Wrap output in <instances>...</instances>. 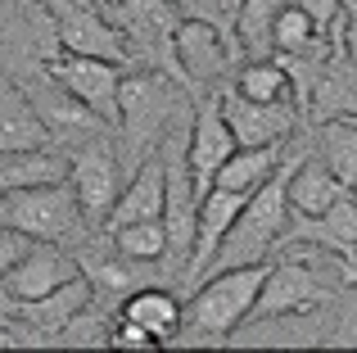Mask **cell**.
<instances>
[{"instance_id":"obj_1","label":"cell","mask_w":357,"mask_h":353,"mask_svg":"<svg viewBox=\"0 0 357 353\" xmlns=\"http://www.w3.org/2000/svg\"><path fill=\"white\" fill-rule=\"evenodd\" d=\"M267 258L262 263L227 267V272L204 276L190 290V308H185L176 336L167 340V349H199V345H227V336L253 313V299L262 290L267 276Z\"/></svg>"},{"instance_id":"obj_2","label":"cell","mask_w":357,"mask_h":353,"mask_svg":"<svg viewBox=\"0 0 357 353\" xmlns=\"http://www.w3.org/2000/svg\"><path fill=\"white\" fill-rule=\"evenodd\" d=\"M289 154L280 159V168L267 176V181L258 186V190L244 200V209L236 213V222H231V231L222 236L218 254H213V263L204 267V276L213 272H227V267H244V263H262V258L276 249L280 231H285V218H289V195H285V176H289ZM199 276V281H204Z\"/></svg>"},{"instance_id":"obj_3","label":"cell","mask_w":357,"mask_h":353,"mask_svg":"<svg viewBox=\"0 0 357 353\" xmlns=\"http://www.w3.org/2000/svg\"><path fill=\"white\" fill-rule=\"evenodd\" d=\"M0 227L23 231L27 240H54V245H86L91 236V222L73 195L68 176L0 190Z\"/></svg>"},{"instance_id":"obj_4","label":"cell","mask_w":357,"mask_h":353,"mask_svg":"<svg viewBox=\"0 0 357 353\" xmlns=\"http://www.w3.org/2000/svg\"><path fill=\"white\" fill-rule=\"evenodd\" d=\"M181 100L167 73L140 68V73H122L118 82V127H122V145L136 154V163L149 150H158V141L167 136V127L181 118Z\"/></svg>"},{"instance_id":"obj_5","label":"cell","mask_w":357,"mask_h":353,"mask_svg":"<svg viewBox=\"0 0 357 353\" xmlns=\"http://www.w3.org/2000/svg\"><path fill=\"white\" fill-rule=\"evenodd\" d=\"M109 14V23L122 32L127 45V63H149L154 73H167L172 82H181V63H176V14L172 0H100Z\"/></svg>"},{"instance_id":"obj_6","label":"cell","mask_w":357,"mask_h":353,"mask_svg":"<svg viewBox=\"0 0 357 353\" xmlns=\"http://www.w3.org/2000/svg\"><path fill=\"white\" fill-rule=\"evenodd\" d=\"M285 249H294V254L267 267L262 290H258V299H253V313L244 322L285 317V313H312V308H321V303L340 299V290L321 285V276H317V267H312V258L326 254V249H312V245H285Z\"/></svg>"},{"instance_id":"obj_7","label":"cell","mask_w":357,"mask_h":353,"mask_svg":"<svg viewBox=\"0 0 357 353\" xmlns=\"http://www.w3.org/2000/svg\"><path fill=\"white\" fill-rule=\"evenodd\" d=\"M41 5H45V23L54 32V45L63 54H96V59L127 63L122 32L109 23L100 0H41Z\"/></svg>"},{"instance_id":"obj_8","label":"cell","mask_w":357,"mask_h":353,"mask_svg":"<svg viewBox=\"0 0 357 353\" xmlns=\"http://www.w3.org/2000/svg\"><path fill=\"white\" fill-rule=\"evenodd\" d=\"M45 73L54 82L73 91L91 114L105 127H118V82H122V63L114 59H96V54H63L54 50L50 59H41Z\"/></svg>"},{"instance_id":"obj_9","label":"cell","mask_w":357,"mask_h":353,"mask_svg":"<svg viewBox=\"0 0 357 353\" xmlns=\"http://www.w3.org/2000/svg\"><path fill=\"white\" fill-rule=\"evenodd\" d=\"M285 245H312V249H326L331 258L357 263V200H353V190L344 200H335L326 213H317V218L289 209L276 249H285Z\"/></svg>"},{"instance_id":"obj_10","label":"cell","mask_w":357,"mask_h":353,"mask_svg":"<svg viewBox=\"0 0 357 353\" xmlns=\"http://www.w3.org/2000/svg\"><path fill=\"white\" fill-rule=\"evenodd\" d=\"M68 186H73V195H77L86 222H105V213L114 209V200L122 190L118 150L109 141L77 145V154H68Z\"/></svg>"},{"instance_id":"obj_11","label":"cell","mask_w":357,"mask_h":353,"mask_svg":"<svg viewBox=\"0 0 357 353\" xmlns=\"http://www.w3.org/2000/svg\"><path fill=\"white\" fill-rule=\"evenodd\" d=\"M218 105H222V118H227L236 145H271V141H289L303 118H298L294 100H276V105H262V100H249L240 96L236 87H222L218 91Z\"/></svg>"},{"instance_id":"obj_12","label":"cell","mask_w":357,"mask_h":353,"mask_svg":"<svg viewBox=\"0 0 357 353\" xmlns=\"http://www.w3.org/2000/svg\"><path fill=\"white\" fill-rule=\"evenodd\" d=\"M236 150V136H231L227 118H222L218 96H204L199 105L190 109V132H185V163H190L195 176V195H208L213 190V176H218L222 159Z\"/></svg>"},{"instance_id":"obj_13","label":"cell","mask_w":357,"mask_h":353,"mask_svg":"<svg viewBox=\"0 0 357 353\" xmlns=\"http://www.w3.org/2000/svg\"><path fill=\"white\" fill-rule=\"evenodd\" d=\"M172 45H176V63H181V82H195V87L227 77L231 68L244 63L231 36H222L218 27H208V23H195V18H181V23H176Z\"/></svg>"},{"instance_id":"obj_14","label":"cell","mask_w":357,"mask_h":353,"mask_svg":"<svg viewBox=\"0 0 357 353\" xmlns=\"http://www.w3.org/2000/svg\"><path fill=\"white\" fill-rule=\"evenodd\" d=\"M18 87L27 91V100H32L36 118L45 123L50 141H54V136H96L100 127H105L68 87H63V82H54L50 73H45V63H36V68L18 82Z\"/></svg>"},{"instance_id":"obj_15","label":"cell","mask_w":357,"mask_h":353,"mask_svg":"<svg viewBox=\"0 0 357 353\" xmlns=\"http://www.w3.org/2000/svg\"><path fill=\"white\" fill-rule=\"evenodd\" d=\"M82 267H77V254L68 245H54V240H32L27 254L0 276V290L14 294V299H36V294H50L59 290L63 281H73Z\"/></svg>"},{"instance_id":"obj_16","label":"cell","mask_w":357,"mask_h":353,"mask_svg":"<svg viewBox=\"0 0 357 353\" xmlns=\"http://www.w3.org/2000/svg\"><path fill=\"white\" fill-rule=\"evenodd\" d=\"M331 32H335V41L312 77V91H307V118H317V123H326V118H357V68L340 45V18L331 23Z\"/></svg>"},{"instance_id":"obj_17","label":"cell","mask_w":357,"mask_h":353,"mask_svg":"<svg viewBox=\"0 0 357 353\" xmlns=\"http://www.w3.org/2000/svg\"><path fill=\"white\" fill-rule=\"evenodd\" d=\"M154 218H163V154L149 150L136 163L131 181L118 190L114 209L105 213V231L127 227V222H154Z\"/></svg>"},{"instance_id":"obj_18","label":"cell","mask_w":357,"mask_h":353,"mask_svg":"<svg viewBox=\"0 0 357 353\" xmlns=\"http://www.w3.org/2000/svg\"><path fill=\"white\" fill-rule=\"evenodd\" d=\"M41 145H50V132H45V123L36 118L27 91L18 87L14 77L0 73V154L41 150Z\"/></svg>"},{"instance_id":"obj_19","label":"cell","mask_w":357,"mask_h":353,"mask_svg":"<svg viewBox=\"0 0 357 353\" xmlns=\"http://www.w3.org/2000/svg\"><path fill=\"white\" fill-rule=\"evenodd\" d=\"M285 195H289V209H294V213H307V218H317V213H326L335 200H344V195H349V186H344L340 176H335L312 150H307L298 163H289Z\"/></svg>"},{"instance_id":"obj_20","label":"cell","mask_w":357,"mask_h":353,"mask_svg":"<svg viewBox=\"0 0 357 353\" xmlns=\"http://www.w3.org/2000/svg\"><path fill=\"white\" fill-rule=\"evenodd\" d=\"M118 317L145 326L149 336H154V345H167V340L176 336V326H181V317H185V303H181V294L167 290V285H136V290L122 299Z\"/></svg>"},{"instance_id":"obj_21","label":"cell","mask_w":357,"mask_h":353,"mask_svg":"<svg viewBox=\"0 0 357 353\" xmlns=\"http://www.w3.org/2000/svg\"><path fill=\"white\" fill-rule=\"evenodd\" d=\"M280 159H285V141H271V145H236V150L222 159V168H218V176H213V186H222V190H240V195H253L271 172L280 168Z\"/></svg>"},{"instance_id":"obj_22","label":"cell","mask_w":357,"mask_h":353,"mask_svg":"<svg viewBox=\"0 0 357 353\" xmlns=\"http://www.w3.org/2000/svg\"><path fill=\"white\" fill-rule=\"evenodd\" d=\"M285 0H240L236 45L240 59H276V14Z\"/></svg>"},{"instance_id":"obj_23","label":"cell","mask_w":357,"mask_h":353,"mask_svg":"<svg viewBox=\"0 0 357 353\" xmlns=\"http://www.w3.org/2000/svg\"><path fill=\"white\" fill-rule=\"evenodd\" d=\"M317 159L340 176L349 190H357V118H326L317 132Z\"/></svg>"},{"instance_id":"obj_24","label":"cell","mask_w":357,"mask_h":353,"mask_svg":"<svg viewBox=\"0 0 357 353\" xmlns=\"http://www.w3.org/2000/svg\"><path fill=\"white\" fill-rule=\"evenodd\" d=\"M63 176H68V163H63V154H54L50 145H41V150L0 154V190L41 186V181H63Z\"/></svg>"},{"instance_id":"obj_25","label":"cell","mask_w":357,"mask_h":353,"mask_svg":"<svg viewBox=\"0 0 357 353\" xmlns=\"http://www.w3.org/2000/svg\"><path fill=\"white\" fill-rule=\"evenodd\" d=\"M231 87L249 100H262V105H276V100H294V87H289V73L280 59H244L236 68V82Z\"/></svg>"},{"instance_id":"obj_26","label":"cell","mask_w":357,"mask_h":353,"mask_svg":"<svg viewBox=\"0 0 357 353\" xmlns=\"http://www.w3.org/2000/svg\"><path fill=\"white\" fill-rule=\"evenodd\" d=\"M105 236H109V245H114L122 258H131V263H163V254H167L163 218L127 222V227H114V231H105Z\"/></svg>"},{"instance_id":"obj_27","label":"cell","mask_w":357,"mask_h":353,"mask_svg":"<svg viewBox=\"0 0 357 353\" xmlns=\"http://www.w3.org/2000/svg\"><path fill=\"white\" fill-rule=\"evenodd\" d=\"M54 349H114V326L96 308V299L54 331Z\"/></svg>"},{"instance_id":"obj_28","label":"cell","mask_w":357,"mask_h":353,"mask_svg":"<svg viewBox=\"0 0 357 353\" xmlns=\"http://www.w3.org/2000/svg\"><path fill=\"white\" fill-rule=\"evenodd\" d=\"M321 27L312 23V14H307L303 5H294V0H285L276 14V54H298L307 50L312 41H321Z\"/></svg>"},{"instance_id":"obj_29","label":"cell","mask_w":357,"mask_h":353,"mask_svg":"<svg viewBox=\"0 0 357 353\" xmlns=\"http://www.w3.org/2000/svg\"><path fill=\"white\" fill-rule=\"evenodd\" d=\"M176 14L181 18H195V23H208L218 27L222 36H231L236 41V14H240V0H172ZM240 50V45H236Z\"/></svg>"},{"instance_id":"obj_30","label":"cell","mask_w":357,"mask_h":353,"mask_svg":"<svg viewBox=\"0 0 357 353\" xmlns=\"http://www.w3.org/2000/svg\"><path fill=\"white\" fill-rule=\"evenodd\" d=\"M27 245H32V240H27L23 231H14V227H0V276H5L9 267H14L18 258L27 254Z\"/></svg>"},{"instance_id":"obj_31","label":"cell","mask_w":357,"mask_h":353,"mask_svg":"<svg viewBox=\"0 0 357 353\" xmlns=\"http://www.w3.org/2000/svg\"><path fill=\"white\" fill-rule=\"evenodd\" d=\"M114 349H154V336L145 326H136V322L118 317L114 322Z\"/></svg>"},{"instance_id":"obj_32","label":"cell","mask_w":357,"mask_h":353,"mask_svg":"<svg viewBox=\"0 0 357 353\" xmlns=\"http://www.w3.org/2000/svg\"><path fill=\"white\" fill-rule=\"evenodd\" d=\"M294 5H303L307 14H312V23L321 27V32H331V23L344 14V5H349V0H294Z\"/></svg>"},{"instance_id":"obj_33","label":"cell","mask_w":357,"mask_h":353,"mask_svg":"<svg viewBox=\"0 0 357 353\" xmlns=\"http://www.w3.org/2000/svg\"><path fill=\"white\" fill-rule=\"evenodd\" d=\"M340 263V276H344V285H353V294H357V263H344V258H335Z\"/></svg>"}]
</instances>
